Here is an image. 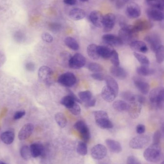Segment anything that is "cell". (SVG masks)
<instances>
[{"mask_svg":"<svg viewBox=\"0 0 164 164\" xmlns=\"http://www.w3.org/2000/svg\"><path fill=\"white\" fill-rule=\"evenodd\" d=\"M145 131V126L142 124H139L136 127V132L139 134H143Z\"/></svg>","mask_w":164,"mask_h":164,"instance_id":"51","label":"cell"},{"mask_svg":"<svg viewBox=\"0 0 164 164\" xmlns=\"http://www.w3.org/2000/svg\"><path fill=\"white\" fill-rule=\"evenodd\" d=\"M161 135V133L158 130L155 132L154 135V143H159Z\"/></svg>","mask_w":164,"mask_h":164,"instance_id":"49","label":"cell"},{"mask_svg":"<svg viewBox=\"0 0 164 164\" xmlns=\"http://www.w3.org/2000/svg\"><path fill=\"white\" fill-rule=\"evenodd\" d=\"M101 96L105 101L111 102L117 96L115 93L107 86L104 87L101 91Z\"/></svg>","mask_w":164,"mask_h":164,"instance_id":"23","label":"cell"},{"mask_svg":"<svg viewBox=\"0 0 164 164\" xmlns=\"http://www.w3.org/2000/svg\"><path fill=\"white\" fill-rule=\"evenodd\" d=\"M26 112L24 110L18 111L15 112L13 118L15 120H17L22 118V117L25 115Z\"/></svg>","mask_w":164,"mask_h":164,"instance_id":"48","label":"cell"},{"mask_svg":"<svg viewBox=\"0 0 164 164\" xmlns=\"http://www.w3.org/2000/svg\"><path fill=\"white\" fill-rule=\"evenodd\" d=\"M77 81L75 75L72 73L67 72L61 74L58 79V82L64 87H72Z\"/></svg>","mask_w":164,"mask_h":164,"instance_id":"6","label":"cell"},{"mask_svg":"<svg viewBox=\"0 0 164 164\" xmlns=\"http://www.w3.org/2000/svg\"><path fill=\"white\" fill-rule=\"evenodd\" d=\"M121 96L125 101H127L129 103L136 100V96L129 91H124L121 93Z\"/></svg>","mask_w":164,"mask_h":164,"instance_id":"42","label":"cell"},{"mask_svg":"<svg viewBox=\"0 0 164 164\" xmlns=\"http://www.w3.org/2000/svg\"><path fill=\"white\" fill-rule=\"evenodd\" d=\"M74 128L80 134L81 139L84 142H88L90 138V132L85 122L82 120H79L75 123Z\"/></svg>","mask_w":164,"mask_h":164,"instance_id":"5","label":"cell"},{"mask_svg":"<svg viewBox=\"0 0 164 164\" xmlns=\"http://www.w3.org/2000/svg\"><path fill=\"white\" fill-rule=\"evenodd\" d=\"M113 107L115 110L119 112L128 111L129 107V104L127 103L124 101L118 100L113 103Z\"/></svg>","mask_w":164,"mask_h":164,"instance_id":"30","label":"cell"},{"mask_svg":"<svg viewBox=\"0 0 164 164\" xmlns=\"http://www.w3.org/2000/svg\"><path fill=\"white\" fill-rule=\"evenodd\" d=\"M104 80L106 82L107 87H109L111 90H112L117 96L119 90V87L117 81L115 80V79L110 76H106Z\"/></svg>","mask_w":164,"mask_h":164,"instance_id":"29","label":"cell"},{"mask_svg":"<svg viewBox=\"0 0 164 164\" xmlns=\"http://www.w3.org/2000/svg\"><path fill=\"white\" fill-rule=\"evenodd\" d=\"M143 156L147 161L151 163L159 162L162 156L161 146L159 143H153L144 151Z\"/></svg>","mask_w":164,"mask_h":164,"instance_id":"2","label":"cell"},{"mask_svg":"<svg viewBox=\"0 0 164 164\" xmlns=\"http://www.w3.org/2000/svg\"><path fill=\"white\" fill-rule=\"evenodd\" d=\"M164 164V161H162V162H161V164Z\"/></svg>","mask_w":164,"mask_h":164,"instance_id":"61","label":"cell"},{"mask_svg":"<svg viewBox=\"0 0 164 164\" xmlns=\"http://www.w3.org/2000/svg\"><path fill=\"white\" fill-rule=\"evenodd\" d=\"M111 61L114 66H119L120 64V61H119V56L118 54V52L115 50H113L111 55L110 57Z\"/></svg>","mask_w":164,"mask_h":164,"instance_id":"43","label":"cell"},{"mask_svg":"<svg viewBox=\"0 0 164 164\" xmlns=\"http://www.w3.org/2000/svg\"><path fill=\"white\" fill-rule=\"evenodd\" d=\"M142 108V105L137 101L136 100L129 103L128 110L130 117L133 119L137 118L140 114Z\"/></svg>","mask_w":164,"mask_h":164,"instance_id":"11","label":"cell"},{"mask_svg":"<svg viewBox=\"0 0 164 164\" xmlns=\"http://www.w3.org/2000/svg\"><path fill=\"white\" fill-rule=\"evenodd\" d=\"M136 72L139 75L144 76V77L152 75L155 73V70L149 68L148 66H144V65L138 67L136 69Z\"/></svg>","mask_w":164,"mask_h":164,"instance_id":"33","label":"cell"},{"mask_svg":"<svg viewBox=\"0 0 164 164\" xmlns=\"http://www.w3.org/2000/svg\"><path fill=\"white\" fill-rule=\"evenodd\" d=\"M157 62L158 63H162L164 59V46L161 45L155 51Z\"/></svg>","mask_w":164,"mask_h":164,"instance_id":"40","label":"cell"},{"mask_svg":"<svg viewBox=\"0 0 164 164\" xmlns=\"http://www.w3.org/2000/svg\"><path fill=\"white\" fill-rule=\"evenodd\" d=\"M96 101L95 98H94L93 97L91 100H90L88 102L86 103L85 104L86 106L88 107H93L96 104Z\"/></svg>","mask_w":164,"mask_h":164,"instance_id":"54","label":"cell"},{"mask_svg":"<svg viewBox=\"0 0 164 164\" xmlns=\"http://www.w3.org/2000/svg\"><path fill=\"white\" fill-rule=\"evenodd\" d=\"M107 153L106 147L103 144H96L91 149V156L94 159L96 160L103 159L107 155Z\"/></svg>","mask_w":164,"mask_h":164,"instance_id":"8","label":"cell"},{"mask_svg":"<svg viewBox=\"0 0 164 164\" xmlns=\"http://www.w3.org/2000/svg\"><path fill=\"white\" fill-rule=\"evenodd\" d=\"M134 83L137 89L143 94H147L149 91L150 86L148 83L144 81L140 78L134 77Z\"/></svg>","mask_w":164,"mask_h":164,"instance_id":"18","label":"cell"},{"mask_svg":"<svg viewBox=\"0 0 164 164\" xmlns=\"http://www.w3.org/2000/svg\"><path fill=\"white\" fill-rule=\"evenodd\" d=\"M111 1H114V0H111Z\"/></svg>","mask_w":164,"mask_h":164,"instance_id":"62","label":"cell"},{"mask_svg":"<svg viewBox=\"0 0 164 164\" xmlns=\"http://www.w3.org/2000/svg\"><path fill=\"white\" fill-rule=\"evenodd\" d=\"M124 2L123 1H118L117 2V7L118 8H122L123 5H124Z\"/></svg>","mask_w":164,"mask_h":164,"instance_id":"57","label":"cell"},{"mask_svg":"<svg viewBox=\"0 0 164 164\" xmlns=\"http://www.w3.org/2000/svg\"><path fill=\"white\" fill-rule=\"evenodd\" d=\"M133 26L137 31L147 30L152 27V24L151 22L146 19H140L135 22Z\"/></svg>","mask_w":164,"mask_h":164,"instance_id":"17","label":"cell"},{"mask_svg":"<svg viewBox=\"0 0 164 164\" xmlns=\"http://www.w3.org/2000/svg\"><path fill=\"white\" fill-rule=\"evenodd\" d=\"M128 164H142L140 161L133 156H129L127 158Z\"/></svg>","mask_w":164,"mask_h":164,"instance_id":"47","label":"cell"},{"mask_svg":"<svg viewBox=\"0 0 164 164\" xmlns=\"http://www.w3.org/2000/svg\"><path fill=\"white\" fill-rule=\"evenodd\" d=\"M92 77L93 79L96 80L104 81L105 80L106 76L104 75L103 73H95L92 74Z\"/></svg>","mask_w":164,"mask_h":164,"instance_id":"46","label":"cell"},{"mask_svg":"<svg viewBox=\"0 0 164 164\" xmlns=\"http://www.w3.org/2000/svg\"><path fill=\"white\" fill-rule=\"evenodd\" d=\"M64 42L65 45L72 50L76 51L80 49V46L77 40L72 37H66L65 39Z\"/></svg>","mask_w":164,"mask_h":164,"instance_id":"32","label":"cell"},{"mask_svg":"<svg viewBox=\"0 0 164 164\" xmlns=\"http://www.w3.org/2000/svg\"><path fill=\"white\" fill-rule=\"evenodd\" d=\"M87 68L90 71L96 73L100 72L103 70L102 65L96 63H89L88 65Z\"/></svg>","mask_w":164,"mask_h":164,"instance_id":"41","label":"cell"},{"mask_svg":"<svg viewBox=\"0 0 164 164\" xmlns=\"http://www.w3.org/2000/svg\"><path fill=\"white\" fill-rule=\"evenodd\" d=\"M113 50L114 49L109 46L105 45L97 46V51L99 56L104 59L110 58Z\"/></svg>","mask_w":164,"mask_h":164,"instance_id":"26","label":"cell"},{"mask_svg":"<svg viewBox=\"0 0 164 164\" xmlns=\"http://www.w3.org/2000/svg\"><path fill=\"white\" fill-rule=\"evenodd\" d=\"M0 164H7V163H5V162H3V161L0 160Z\"/></svg>","mask_w":164,"mask_h":164,"instance_id":"58","label":"cell"},{"mask_svg":"<svg viewBox=\"0 0 164 164\" xmlns=\"http://www.w3.org/2000/svg\"><path fill=\"white\" fill-rule=\"evenodd\" d=\"M78 96L80 101L84 102L85 104L88 102L93 98L92 92L88 90L79 92Z\"/></svg>","mask_w":164,"mask_h":164,"instance_id":"35","label":"cell"},{"mask_svg":"<svg viewBox=\"0 0 164 164\" xmlns=\"http://www.w3.org/2000/svg\"><path fill=\"white\" fill-rule=\"evenodd\" d=\"M133 54L136 59L142 65L148 66L149 65L150 61L147 57L136 52H134Z\"/></svg>","mask_w":164,"mask_h":164,"instance_id":"38","label":"cell"},{"mask_svg":"<svg viewBox=\"0 0 164 164\" xmlns=\"http://www.w3.org/2000/svg\"><path fill=\"white\" fill-rule=\"evenodd\" d=\"M77 152L79 155L84 156L88 153L87 145L84 142H80L78 143L77 148Z\"/></svg>","mask_w":164,"mask_h":164,"instance_id":"39","label":"cell"},{"mask_svg":"<svg viewBox=\"0 0 164 164\" xmlns=\"http://www.w3.org/2000/svg\"><path fill=\"white\" fill-rule=\"evenodd\" d=\"M53 73L52 69L47 66H41L38 71V77L42 82H47Z\"/></svg>","mask_w":164,"mask_h":164,"instance_id":"19","label":"cell"},{"mask_svg":"<svg viewBox=\"0 0 164 164\" xmlns=\"http://www.w3.org/2000/svg\"><path fill=\"white\" fill-rule=\"evenodd\" d=\"M41 37L42 40L47 43H51L53 41V37L48 33H43Z\"/></svg>","mask_w":164,"mask_h":164,"instance_id":"45","label":"cell"},{"mask_svg":"<svg viewBox=\"0 0 164 164\" xmlns=\"http://www.w3.org/2000/svg\"><path fill=\"white\" fill-rule=\"evenodd\" d=\"M70 16L71 19L75 21L81 20L86 16L85 12L82 9H73L70 12Z\"/></svg>","mask_w":164,"mask_h":164,"instance_id":"27","label":"cell"},{"mask_svg":"<svg viewBox=\"0 0 164 164\" xmlns=\"http://www.w3.org/2000/svg\"><path fill=\"white\" fill-rule=\"evenodd\" d=\"M102 40L105 44L111 46H119L123 45L118 36L113 34H105L102 37Z\"/></svg>","mask_w":164,"mask_h":164,"instance_id":"16","label":"cell"},{"mask_svg":"<svg viewBox=\"0 0 164 164\" xmlns=\"http://www.w3.org/2000/svg\"><path fill=\"white\" fill-rule=\"evenodd\" d=\"M147 15L150 20L154 21H161L164 19L162 11L155 7L149 8L147 10Z\"/></svg>","mask_w":164,"mask_h":164,"instance_id":"15","label":"cell"},{"mask_svg":"<svg viewBox=\"0 0 164 164\" xmlns=\"http://www.w3.org/2000/svg\"><path fill=\"white\" fill-rule=\"evenodd\" d=\"M128 1H129V0H128Z\"/></svg>","mask_w":164,"mask_h":164,"instance_id":"63","label":"cell"},{"mask_svg":"<svg viewBox=\"0 0 164 164\" xmlns=\"http://www.w3.org/2000/svg\"><path fill=\"white\" fill-rule=\"evenodd\" d=\"M31 157L37 158L43 156L45 153V150L43 145L38 143H33L30 146Z\"/></svg>","mask_w":164,"mask_h":164,"instance_id":"21","label":"cell"},{"mask_svg":"<svg viewBox=\"0 0 164 164\" xmlns=\"http://www.w3.org/2000/svg\"><path fill=\"white\" fill-rule=\"evenodd\" d=\"M116 22V16L112 13H109L104 16L103 27L104 32H109L114 28Z\"/></svg>","mask_w":164,"mask_h":164,"instance_id":"9","label":"cell"},{"mask_svg":"<svg viewBox=\"0 0 164 164\" xmlns=\"http://www.w3.org/2000/svg\"><path fill=\"white\" fill-rule=\"evenodd\" d=\"M68 90H69L68 92H69V95L70 96H72L73 98H74V100H75V101L76 102H77L78 103H81L80 99H79V98H78V97H77V96L74 94V93H73L71 91L69 90V89H68Z\"/></svg>","mask_w":164,"mask_h":164,"instance_id":"55","label":"cell"},{"mask_svg":"<svg viewBox=\"0 0 164 164\" xmlns=\"http://www.w3.org/2000/svg\"><path fill=\"white\" fill-rule=\"evenodd\" d=\"M150 141V137L148 135H141L136 136L132 139L129 143V145L132 148L141 149L148 144Z\"/></svg>","mask_w":164,"mask_h":164,"instance_id":"4","label":"cell"},{"mask_svg":"<svg viewBox=\"0 0 164 164\" xmlns=\"http://www.w3.org/2000/svg\"><path fill=\"white\" fill-rule=\"evenodd\" d=\"M136 100L142 105L145 102V97L142 96H136Z\"/></svg>","mask_w":164,"mask_h":164,"instance_id":"53","label":"cell"},{"mask_svg":"<svg viewBox=\"0 0 164 164\" xmlns=\"http://www.w3.org/2000/svg\"><path fill=\"white\" fill-rule=\"evenodd\" d=\"M64 2L65 4L69 5H74L77 3V0H64Z\"/></svg>","mask_w":164,"mask_h":164,"instance_id":"56","label":"cell"},{"mask_svg":"<svg viewBox=\"0 0 164 164\" xmlns=\"http://www.w3.org/2000/svg\"><path fill=\"white\" fill-rule=\"evenodd\" d=\"M69 110L70 112L75 116L79 115L81 112V108L76 102L74 104V105Z\"/></svg>","mask_w":164,"mask_h":164,"instance_id":"44","label":"cell"},{"mask_svg":"<svg viewBox=\"0 0 164 164\" xmlns=\"http://www.w3.org/2000/svg\"><path fill=\"white\" fill-rule=\"evenodd\" d=\"M145 40L149 44L152 51L155 52L162 45L161 40L157 35L152 34L146 36L145 38Z\"/></svg>","mask_w":164,"mask_h":164,"instance_id":"14","label":"cell"},{"mask_svg":"<svg viewBox=\"0 0 164 164\" xmlns=\"http://www.w3.org/2000/svg\"><path fill=\"white\" fill-rule=\"evenodd\" d=\"M33 124L31 123L26 124L21 128L18 134V138L20 141L28 139L32 134L34 130Z\"/></svg>","mask_w":164,"mask_h":164,"instance_id":"12","label":"cell"},{"mask_svg":"<svg viewBox=\"0 0 164 164\" xmlns=\"http://www.w3.org/2000/svg\"><path fill=\"white\" fill-rule=\"evenodd\" d=\"M111 73L114 77L120 80H124L127 77L128 73L124 68L119 66H113L110 70Z\"/></svg>","mask_w":164,"mask_h":164,"instance_id":"20","label":"cell"},{"mask_svg":"<svg viewBox=\"0 0 164 164\" xmlns=\"http://www.w3.org/2000/svg\"><path fill=\"white\" fill-rule=\"evenodd\" d=\"M61 104L63 105L67 109H70L74 105L76 102L74 98L68 95L63 97L61 100Z\"/></svg>","mask_w":164,"mask_h":164,"instance_id":"36","label":"cell"},{"mask_svg":"<svg viewBox=\"0 0 164 164\" xmlns=\"http://www.w3.org/2000/svg\"><path fill=\"white\" fill-rule=\"evenodd\" d=\"M90 22L95 26L102 28L103 26L104 16L101 12L98 11H94L89 15Z\"/></svg>","mask_w":164,"mask_h":164,"instance_id":"13","label":"cell"},{"mask_svg":"<svg viewBox=\"0 0 164 164\" xmlns=\"http://www.w3.org/2000/svg\"><path fill=\"white\" fill-rule=\"evenodd\" d=\"M124 2H127L128 1V0H122Z\"/></svg>","mask_w":164,"mask_h":164,"instance_id":"60","label":"cell"},{"mask_svg":"<svg viewBox=\"0 0 164 164\" xmlns=\"http://www.w3.org/2000/svg\"><path fill=\"white\" fill-rule=\"evenodd\" d=\"M55 120L61 128H64L67 125V121L66 117L63 113L58 112L55 115Z\"/></svg>","mask_w":164,"mask_h":164,"instance_id":"34","label":"cell"},{"mask_svg":"<svg viewBox=\"0 0 164 164\" xmlns=\"http://www.w3.org/2000/svg\"><path fill=\"white\" fill-rule=\"evenodd\" d=\"M50 27V29H52L53 31H56L59 30L60 29L61 26L57 23H53V24H51Z\"/></svg>","mask_w":164,"mask_h":164,"instance_id":"52","label":"cell"},{"mask_svg":"<svg viewBox=\"0 0 164 164\" xmlns=\"http://www.w3.org/2000/svg\"><path fill=\"white\" fill-rule=\"evenodd\" d=\"M20 154L23 159L27 161L29 160L31 157L30 147L27 145L22 146L20 149Z\"/></svg>","mask_w":164,"mask_h":164,"instance_id":"37","label":"cell"},{"mask_svg":"<svg viewBox=\"0 0 164 164\" xmlns=\"http://www.w3.org/2000/svg\"><path fill=\"white\" fill-rule=\"evenodd\" d=\"M121 29L119 30L118 37L122 44H130L137 37L138 32L133 25H128L125 23H120Z\"/></svg>","mask_w":164,"mask_h":164,"instance_id":"1","label":"cell"},{"mask_svg":"<svg viewBox=\"0 0 164 164\" xmlns=\"http://www.w3.org/2000/svg\"><path fill=\"white\" fill-rule=\"evenodd\" d=\"M86 63V58L81 54H75L72 56L69 63V66L71 68L74 69H79L82 68L85 65Z\"/></svg>","mask_w":164,"mask_h":164,"instance_id":"7","label":"cell"},{"mask_svg":"<svg viewBox=\"0 0 164 164\" xmlns=\"http://www.w3.org/2000/svg\"><path fill=\"white\" fill-rule=\"evenodd\" d=\"M15 138V133L10 131L3 132L0 136V138L1 139L2 141L7 145L12 144L14 142Z\"/></svg>","mask_w":164,"mask_h":164,"instance_id":"28","label":"cell"},{"mask_svg":"<svg viewBox=\"0 0 164 164\" xmlns=\"http://www.w3.org/2000/svg\"><path fill=\"white\" fill-rule=\"evenodd\" d=\"M96 124L98 126L103 129H109L113 128V124L109 119V117H102L95 119Z\"/></svg>","mask_w":164,"mask_h":164,"instance_id":"24","label":"cell"},{"mask_svg":"<svg viewBox=\"0 0 164 164\" xmlns=\"http://www.w3.org/2000/svg\"><path fill=\"white\" fill-rule=\"evenodd\" d=\"M80 1L82 2H85L88 1V0H80Z\"/></svg>","mask_w":164,"mask_h":164,"instance_id":"59","label":"cell"},{"mask_svg":"<svg viewBox=\"0 0 164 164\" xmlns=\"http://www.w3.org/2000/svg\"><path fill=\"white\" fill-rule=\"evenodd\" d=\"M107 147L113 153H119L122 151V147L118 142L112 139H108L105 140Z\"/></svg>","mask_w":164,"mask_h":164,"instance_id":"25","label":"cell"},{"mask_svg":"<svg viewBox=\"0 0 164 164\" xmlns=\"http://www.w3.org/2000/svg\"><path fill=\"white\" fill-rule=\"evenodd\" d=\"M149 99L152 106L162 110L164 107V90L162 87L152 89L149 94Z\"/></svg>","mask_w":164,"mask_h":164,"instance_id":"3","label":"cell"},{"mask_svg":"<svg viewBox=\"0 0 164 164\" xmlns=\"http://www.w3.org/2000/svg\"><path fill=\"white\" fill-rule=\"evenodd\" d=\"M25 68L27 71H34L35 69V64L31 63V62L27 63L25 65Z\"/></svg>","mask_w":164,"mask_h":164,"instance_id":"50","label":"cell"},{"mask_svg":"<svg viewBox=\"0 0 164 164\" xmlns=\"http://www.w3.org/2000/svg\"><path fill=\"white\" fill-rule=\"evenodd\" d=\"M126 14L129 18L132 19L138 18L141 14L140 6L135 2H129L127 7Z\"/></svg>","mask_w":164,"mask_h":164,"instance_id":"10","label":"cell"},{"mask_svg":"<svg viewBox=\"0 0 164 164\" xmlns=\"http://www.w3.org/2000/svg\"><path fill=\"white\" fill-rule=\"evenodd\" d=\"M130 47L134 51L145 54L148 51V48L145 43L142 41L135 40L130 43Z\"/></svg>","mask_w":164,"mask_h":164,"instance_id":"22","label":"cell"},{"mask_svg":"<svg viewBox=\"0 0 164 164\" xmlns=\"http://www.w3.org/2000/svg\"><path fill=\"white\" fill-rule=\"evenodd\" d=\"M87 52L90 58L94 60H98L99 56L97 51V45L92 44L89 45L87 49Z\"/></svg>","mask_w":164,"mask_h":164,"instance_id":"31","label":"cell"}]
</instances>
